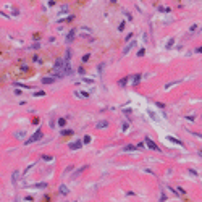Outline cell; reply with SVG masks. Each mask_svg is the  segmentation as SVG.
<instances>
[{"label":"cell","mask_w":202,"mask_h":202,"mask_svg":"<svg viewBox=\"0 0 202 202\" xmlns=\"http://www.w3.org/2000/svg\"><path fill=\"white\" fill-rule=\"evenodd\" d=\"M40 138H42V131H40V129H37L36 133H34V134H32V136H31V138H29L28 141H26V142H24V144H32V142L39 141Z\"/></svg>","instance_id":"obj_1"},{"label":"cell","mask_w":202,"mask_h":202,"mask_svg":"<svg viewBox=\"0 0 202 202\" xmlns=\"http://www.w3.org/2000/svg\"><path fill=\"white\" fill-rule=\"evenodd\" d=\"M144 142H146V146L149 147V149H152V150H160V147L157 146V144H155V142H154L150 138H146V139H144Z\"/></svg>","instance_id":"obj_2"},{"label":"cell","mask_w":202,"mask_h":202,"mask_svg":"<svg viewBox=\"0 0 202 202\" xmlns=\"http://www.w3.org/2000/svg\"><path fill=\"white\" fill-rule=\"evenodd\" d=\"M95 128L97 129H103V128H108V120H100L95 123Z\"/></svg>","instance_id":"obj_3"},{"label":"cell","mask_w":202,"mask_h":202,"mask_svg":"<svg viewBox=\"0 0 202 202\" xmlns=\"http://www.w3.org/2000/svg\"><path fill=\"white\" fill-rule=\"evenodd\" d=\"M141 78H142V74H131V76H128V79L131 81V84H138L141 81Z\"/></svg>","instance_id":"obj_4"},{"label":"cell","mask_w":202,"mask_h":202,"mask_svg":"<svg viewBox=\"0 0 202 202\" xmlns=\"http://www.w3.org/2000/svg\"><path fill=\"white\" fill-rule=\"evenodd\" d=\"M81 147H83V141H74V142H70V149H71V150L81 149Z\"/></svg>","instance_id":"obj_5"},{"label":"cell","mask_w":202,"mask_h":202,"mask_svg":"<svg viewBox=\"0 0 202 202\" xmlns=\"http://www.w3.org/2000/svg\"><path fill=\"white\" fill-rule=\"evenodd\" d=\"M28 188H32V189H45L47 188V183H36V184H31Z\"/></svg>","instance_id":"obj_6"},{"label":"cell","mask_w":202,"mask_h":202,"mask_svg":"<svg viewBox=\"0 0 202 202\" xmlns=\"http://www.w3.org/2000/svg\"><path fill=\"white\" fill-rule=\"evenodd\" d=\"M134 47H136V40H133V42H129L128 45L125 47V50H123V55H126V54H128L129 50H131V49H134Z\"/></svg>","instance_id":"obj_7"},{"label":"cell","mask_w":202,"mask_h":202,"mask_svg":"<svg viewBox=\"0 0 202 202\" xmlns=\"http://www.w3.org/2000/svg\"><path fill=\"white\" fill-rule=\"evenodd\" d=\"M58 191H60V194H62V196H68V194H70V189H68L65 184H62V186L58 188Z\"/></svg>","instance_id":"obj_8"},{"label":"cell","mask_w":202,"mask_h":202,"mask_svg":"<svg viewBox=\"0 0 202 202\" xmlns=\"http://www.w3.org/2000/svg\"><path fill=\"white\" fill-rule=\"evenodd\" d=\"M63 63H65V60H62V58H58L55 62V70H58V71H62V68H63Z\"/></svg>","instance_id":"obj_9"},{"label":"cell","mask_w":202,"mask_h":202,"mask_svg":"<svg viewBox=\"0 0 202 202\" xmlns=\"http://www.w3.org/2000/svg\"><path fill=\"white\" fill-rule=\"evenodd\" d=\"M74 95H76V97H81V99H86V97H89V92H83V91H76V92H74Z\"/></svg>","instance_id":"obj_10"},{"label":"cell","mask_w":202,"mask_h":202,"mask_svg":"<svg viewBox=\"0 0 202 202\" xmlns=\"http://www.w3.org/2000/svg\"><path fill=\"white\" fill-rule=\"evenodd\" d=\"M55 83V78L54 76H49V78H42V84H52Z\"/></svg>","instance_id":"obj_11"},{"label":"cell","mask_w":202,"mask_h":202,"mask_svg":"<svg viewBox=\"0 0 202 202\" xmlns=\"http://www.w3.org/2000/svg\"><path fill=\"white\" fill-rule=\"evenodd\" d=\"M18 178H19V171H16V170H15V171L11 173V183H13V184H16Z\"/></svg>","instance_id":"obj_12"},{"label":"cell","mask_w":202,"mask_h":202,"mask_svg":"<svg viewBox=\"0 0 202 202\" xmlns=\"http://www.w3.org/2000/svg\"><path fill=\"white\" fill-rule=\"evenodd\" d=\"M74 32H76V29H71V31H70V32H68V36H66V42H71V40H73L74 39Z\"/></svg>","instance_id":"obj_13"},{"label":"cell","mask_w":202,"mask_h":202,"mask_svg":"<svg viewBox=\"0 0 202 202\" xmlns=\"http://www.w3.org/2000/svg\"><path fill=\"white\" fill-rule=\"evenodd\" d=\"M136 149H138V147H136V146H133V144H128V146H125V147H123V150H125V152H128V150H136Z\"/></svg>","instance_id":"obj_14"},{"label":"cell","mask_w":202,"mask_h":202,"mask_svg":"<svg viewBox=\"0 0 202 202\" xmlns=\"http://www.w3.org/2000/svg\"><path fill=\"white\" fill-rule=\"evenodd\" d=\"M84 3H86V0H78V2H76V3L73 5V8H74V10H76V8H79V7H83Z\"/></svg>","instance_id":"obj_15"},{"label":"cell","mask_w":202,"mask_h":202,"mask_svg":"<svg viewBox=\"0 0 202 202\" xmlns=\"http://www.w3.org/2000/svg\"><path fill=\"white\" fill-rule=\"evenodd\" d=\"M126 83H128V76H126V78H123V79H120V81H118V84L121 86V87H125V86H126Z\"/></svg>","instance_id":"obj_16"},{"label":"cell","mask_w":202,"mask_h":202,"mask_svg":"<svg viewBox=\"0 0 202 202\" xmlns=\"http://www.w3.org/2000/svg\"><path fill=\"white\" fill-rule=\"evenodd\" d=\"M173 44H175V39H173V37H171V39H170V40H168V42H166V50H170V49H171V47H173Z\"/></svg>","instance_id":"obj_17"},{"label":"cell","mask_w":202,"mask_h":202,"mask_svg":"<svg viewBox=\"0 0 202 202\" xmlns=\"http://www.w3.org/2000/svg\"><path fill=\"white\" fill-rule=\"evenodd\" d=\"M81 34H89V36H91L92 31H91L89 28H81Z\"/></svg>","instance_id":"obj_18"},{"label":"cell","mask_w":202,"mask_h":202,"mask_svg":"<svg viewBox=\"0 0 202 202\" xmlns=\"http://www.w3.org/2000/svg\"><path fill=\"white\" fill-rule=\"evenodd\" d=\"M168 141H173V142H176V144H178V146H183V142H181V141H180V139H176V138H171V136H170V138H168Z\"/></svg>","instance_id":"obj_19"},{"label":"cell","mask_w":202,"mask_h":202,"mask_svg":"<svg viewBox=\"0 0 202 202\" xmlns=\"http://www.w3.org/2000/svg\"><path fill=\"white\" fill-rule=\"evenodd\" d=\"M62 134H63V136H71V134H73V131H71V129H63V131H62Z\"/></svg>","instance_id":"obj_20"},{"label":"cell","mask_w":202,"mask_h":202,"mask_svg":"<svg viewBox=\"0 0 202 202\" xmlns=\"http://www.w3.org/2000/svg\"><path fill=\"white\" fill-rule=\"evenodd\" d=\"M178 83H181V81H173V83H168V84H165V89H170L171 86H176Z\"/></svg>","instance_id":"obj_21"},{"label":"cell","mask_w":202,"mask_h":202,"mask_svg":"<svg viewBox=\"0 0 202 202\" xmlns=\"http://www.w3.org/2000/svg\"><path fill=\"white\" fill-rule=\"evenodd\" d=\"M45 95V92L44 91H39V92H34V97H44Z\"/></svg>","instance_id":"obj_22"},{"label":"cell","mask_w":202,"mask_h":202,"mask_svg":"<svg viewBox=\"0 0 202 202\" xmlns=\"http://www.w3.org/2000/svg\"><path fill=\"white\" fill-rule=\"evenodd\" d=\"M65 125H66V120H65V118L58 120V126H65Z\"/></svg>","instance_id":"obj_23"},{"label":"cell","mask_w":202,"mask_h":202,"mask_svg":"<svg viewBox=\"0 0 202 202\" xmlns=\"http://www.w3.org/2000/svg\"><path fill=\"white\" fill-rule=\"evenodd\" d=\"M83 142H84V144H89V142H91V136H84Z\"/></svg>","instance_id":"obj_24"},{"label":"cell","mask_w":202,"mask_h":202,"mask_svg":"<svg viewBox=\"0 0 202 202\" xmlns=\"http://www.w3.org/2000/svg\"><path fill=\"white\" fill-rule=\"evenodd\" d=\"M89 58H91V55H89V54H86V55L83 57V63H86V62L89 60Z\"/></svg>","instance_id":"obj_25"},{"label":"cell","mask_w":202,"mask_h":202,"mask_svg":"<svg viewBox=\"0 0 202 202\" xmlns=\"http://www.w3.org/2000/svg\"><path fill=\"white\" fill-rule=\"evenodd\" d=\"M144 54H146V49H141V50L138 52V55H139V57H144Z\"/></svg>","instance_id":"obj_26"},{"label":"cell","mask_w":202,"mask_h":202,"mask_svg":"<svg viewBox=\"0 0 202 202\" xmlns=\"http://www.w3.org/2000/svg\"><path fill=\"white\" fill-rule=\"evenodd\" d=\"M40 37H42V34H40V32H36V34H34V39H36V40H39Z\"/></svg>","instance_id":"obj_27"},{"label":"cell","mask_w":202,"mask_h":202,"mask_svg":"<svg viewBox=\"0 0 202 202\" xmlns=\"http://www.w3.org/2000/svg\"><path fill=\"white\" fill-rule=\"evenodd\" d=\"M121 129L126 131V129H128V123H123V125H121Z\"/></svg>","instance_id":"obj_28"},{"label":"cell","mask_w":202,"mask_h":202,"mask_svg":"<svg viewBox=\"0 0 202 202\" xmlns=\"http://www.w3.org/2000/svg\"><path fill=\"white\" fill-rule=\"evenodd\" d=\"M118 29H120V31H123V29H125V23H123V21H121V24L118 26Z\"/></svg>","instance_id":"obj_29"},{"label":"cell","mask_w":202,"mask_h":202,"mask_svg":"<svg viewBox=\"0 0 202 202\" xmlns=\"http://www.w3.org/2000/svg\"><path fill=\"white\" fill-rule=\"evenodd\" d=\"M125 15H126V18H128V19H133V16H131V15H129L128 11H125Z\"/></svg>","instance_id":"obj_30"},{"label":"cell","mask_w":202,"mask_h":202,"mask_svg":"<svg viewBox=\"0 0 202 202\" xmlns=\"http://www.w3.org/2000/svg\"><path fill=\"white\" fill-rule=\"evenodd\" d=\"M78 71H79V74H84V73H86V71H84V68H83V66H81V68H79Z\"/></svg>","instance_id":"obj_31"},{"label":"cell","mask_w":202,"mask_h":202,"mask_svg":"<svg viewBox=\"0 0 202 202\" xmlns=\"http://www.w3.org/2000/svg\"><path fill=\"white\" fill-rule=\"evenodd\" d=\"M131 37H133V34H128V36L125 37V40H131Z\"/></svg>","instance_id":"obj_32"},{"label":"cell","mask_w":202,"mask_h":202,"mask_svg":"<svg viewBox=\"0 0 202 202\" xmlns=\"http://www.w3.org/2000/svg\"><path fill=\"white\" fill-rule=\"evenodd\" d=\"M39 47H40V45H39V44H34V45H31V49H32V50H34V49H39Z\"/></svg>","instance_id":"obj_33"},{"label":"cell","mask_w":202,"mask_h":202,"mask_svg":"<svg viewBox=\"0 0 202 202\" xmlns=\"http://www.w3.org/2000/svg\"><path fill=\"white\" fill-rule=\"evenodd\" d=\"M58 2H71V0H58Z\"/></svg>","instance_id":"obj_34"},{"label":"cell","mask_w":202,"mask_h":202,"mask_svg":"<svg viewBox=\"0 0 202 202\" xmlns=\"http://www.w3.org/2000/svg\"><path fill=\"white\" fill-rule=\"evenodd\" d=\"M29 2H31V3H34V0H29Z\"/></svg>","instance_id":"obj_35"}]
</instances>
